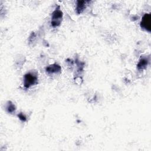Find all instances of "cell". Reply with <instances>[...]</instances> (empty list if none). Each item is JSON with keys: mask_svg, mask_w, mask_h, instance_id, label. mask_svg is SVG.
Returning <instances> with one entry per match:
<instances>
[{"mask_svg": "<svg viewBox=\"0 0 151 151\" xmlns=\"http://www.w3.org/2000/svg\"><path fill=\"white\" fill-rule=\"evenodd\" d=\"M63 18V12L59 9H56L52 14L51 18V25L53 27L59 26L62 21Z\"/></svg>", "mask_w": 151, "mask_h": 151, "instance_id": "7a4b0ae2", "label": "cell"}, {"mask_svg": "<svg viewBox=\"0 0 151 151\" xmlns=\"http://www.w3.org/2000/svg\"><path fill=\"white\" fill-rule=\"evenodd\" d=\"M61 70V67L60 66L54 64L53 65H51L46 68L47 72L49 73H55L60 72Z\"/></svg>", "mask_w": 151, "mask_h": 151, "instance_id": "277c9868", "label": "cell"}, {"mask_svg": "<svg viewBox=\"0 0 151 151\" xmlns=\"http://www.w3.org/2000/svg\"><path fill=\"white\" fill-rule=\"evenodd\" d=\"M148 60L146 59H142L139 61L138 64V69L139 70H143L146 68V67L148 66Z\"/></svg>", "mask_w": 151, "mask_h": 151, "instance_id": "8992f818", "label": "cell"}, {"mask_svg": "<svg viewBox=\"0 0 151 151\" xmlns=\"http://www.w3.org/2000/svg\"><path fill=\"white\" fill-rule=\"evenodd\" d=\"M18 118H20V119H21L22 121H23V122H25L26 121V116L23 114V113H20V114H19L18 115Z\"/></svg>", "mask_w": 151, "mask_h": 151, "instance_id": "ba28073f", "label": "cell"}, {"mask_svg": "<svg viewBox=\"0 0 151 151\" xmlns=\"http://www.w3.org/2000/svg\"><path fill=\"white\" fill-rule=\"evenodd\" d=\"M141 26L142 28L150 32L151 30L150 24V15L149 14H146L143 17L141 23Z\"/></svg>", "mask_w": 151, "mask_h": 151, "instance_id": "3957f363", "label": "cell"}, {"mask_svg": "<svg viewBox=\"0 0 151 151\" xmlns=\"http://www.w3.org/2000/svg\"><path fill=\"white\" fill-rule=\"evenodd\" d=\"M37 76L33 73H29L25 75L24 78V85L26 88H29L30 87L35 85L37 83Z\"/></svg>", "mask_w": 151, "mask_h": 151, "instance_id": "6da1fadb", "label": "cell"}, {"mask_svg": "<svg viewBox=\"0 0 151 151\" xmlns=\"http://www.w3.org/2000/svg\"><path fill=\"white\" fill-rule=\"evenodd\" d=\"M7 109L9 113H13L15 111V109L14 105L11 102H8V104L7 105Z\"/></svg>", "mask_w": 151, "mask_h": 151, "instance_id": "52a82bcc", "label": "cell"}, {"mask_svg": "<svg viewBox=\"0 0 151 151\" xmlns=\"http://www.w3.org/2000/svg\"><path fill=\"white\" fill-rule=\"evenodd\" d=\"M89 1H78L77 3V7H76V12L78 14L82 13L84 9L86 8V5L87 3H88Z\"/></svg>", "mask_w": 151, "mask_h": 151, "instance_id": "5b68a950", "label": "cell"}]
</instances>
